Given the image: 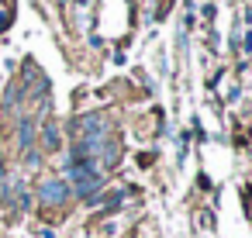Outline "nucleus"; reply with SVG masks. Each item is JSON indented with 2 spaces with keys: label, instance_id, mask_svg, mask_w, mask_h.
Segmentation results:
<instances>
[]
</instances>
